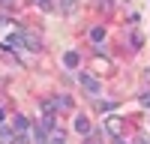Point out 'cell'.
I'll list each match as a JSON object with an SVG mask.
<instances>
[{
  "label": "cell",
  "mask_w": 150,
  "mask_h": 144,
  "mask_svg": "<svg viewBox=\"0 0 150 144\" xmlns=\"http://www.w3.org/2000/svg\"><path fill=\"white\" fill-rule=\"evenodd\" d=\"M0 144H18V132L12 126H0Z\"/></svg>",
  "instance_id": "cell-5"
},
{
  "label": "cell",
  "mask_w": 150,
  "mask_h": 144,
  "mask_svg": "<svg viewBox=\"0 0 150 144\" xmlns=\"http://www.w3.org/2000/svg\"><path fill=\"white\" fill-rule=\"evenodd\" d=\"M36 6L42 12H54V0H36Z\"/></svg>",
  "instance_id": "cell-14"
},
{
  "label": "cell",
  "mask_w": 150,
  "mask_h": 144,
  "mask_svg": "<svg viewBox=\"0 0 150 144\" xmlns=\"http://www.w3.org/2000/svg\"><path fill=\"white\" fill-rule=\"evenodd\" d=\"M84 144H99V138H93V135H90V138H87Z\"/></svg>",
  "instance_id": "cell-19"
},
{
  "label": "cell",
  "mask_w": 150,
  "mask_h": 144,
  "mask_svg": "<svg viewBox=\"0 0 150 144\" xmlns=\"http://www.w3.org/2000/svg\"><path fill=\"white\" fill-rule=\"evenodd\" d=\"M57 111H69V108H72V99H69V96H57Z\"/></svg>",
  "instance_id": "cell-11"
},
{
  "label": "cell",
  "mask_w": 150,
  "mask_h": 144,
  "mask_svg": "<svg viewBox=\"0 0 150 144\" xmlns=\"http://www.w3.org/2000/svg\"><path fill=\"white\" fill-rule=\"evenodd\" d=\"M12 129H15L18 135H27V129H30V120L24 117V114H15V117H12Z\"/></svg>",
  "instance_id": "cell-4"
},
{
  "label": "cell",
  "mask_w": 150,
  "mask_h": 144,
  "mask_svg": "<svg viewBox=\"0 0 150 144\" xmlns=\"http://www.w3.org/2000/svg\"><path fill=\"white\" fill-rule=\"evenodd\" d=\"M63 66L66 69H78V51H66L63 54Z\"/></svg>",
  "instance_id": "cell-7"
},
{
  "label": "cell",
  "mask_w": 150,
  "mask_h": 144,
  "mask_svg": "<svg viewBox=\"0 0 150 144\" xmlns=\"http://www.w3.org/2000/svg\"><path fill=\"white\" fill-rule=\"evenodd\" d=\"M90 39H93V42H102V39H105V27H102V24L90 27Z\"/></svg>",
  "instance_id": "cell-10"
},
{
  "label": "cell",
  "mask_w": 150,
  "mask_h": 144,
  "mask_svg": "<svg viewBox=\"0 0 150 144\" xmlns=\"http://www.w3.org/2000/svg\"><path fill=\"white\" fill-rule=\"evenodd\" d=\"M96 6L102 9V12H111V0H96Z\"/></svg>",
  "instance_id": "cell-17"
},
{
  "label": "cell",
  "mask_w": 150,
  "mask_h": 144,
  "mask_svg": "<svg viewBox=\"0 0 150 144\" xmlns=\"http://www.w3.org/2000/svg\"><path fill=\"white\" fill-rule=\"evenodd\" d=\"M114 144H126V141H123V138H114Z\"/></svg>",
  "instance_id": "cell-22"
},
{
  "label": "cell",
  "mask_w": 150,
  "mask_h": 144,
  "mask_svg": "<svg viewBox=\"0 0 150 144\" xmlns=\"http://www.w3.org/2000/svg\"><path fill=\"white\" fill-rule=\"evenodd\" d=\"M24 45V33H9L6 39H3V51L9 48V51H15V48H21Z\"/></svg>",
  "instance_id": "cell-3"
},
{
  "label": "cell",
  "mask_w": 150,
  "mask_h": 144,
  "mask_svg": "<svg viewBox=\"0 0 150 144\" xmlns=\"http://www.w3.org/2000/svg\"><path fill=\"white\" fill-rule=\"evenodd\" d=\"M72 126H75V132H78V135H90V120H87L84 114H78L72 120Z\"/></svg>",
  "instance_id": "cell-6"
},
{
  "label": "cell",
  "mask_w": 150,
  "mask_h": 144,
  "mask_svg": "<svg viewBox=\"0 0 150 144\" xmlns=\"http://www.w3.org/2000/svg\"><path fill=\"white\" fill-rule=\"evenodd\" d=\"M0 27H3V15H0Z\"/></svg>",
  "instance_id": "cell-23"
},
{
  "label": "cell",
  "mask_w": 150,
  "mask_h": 144,
  "mask_svg": "<svg viewBox=\"0 0 150 144\" xmlns=\"http://www.w3.org/2000/svg\"><path fill=\"white\" fill-rule=\"evenodd\" d=\"M21 33H24V45H27L30 51H39V39H36L33 33H27V30H21Z\"/></svg>",
  "instance_id": "cell-9"
},
{
  "label": "cell",
  "mask_w": 150,
  "mask_h": 144,
  "mask_svg": "<svg viewBox=\"0 0 150 144\" xmlns=\"http://www.w3.org/2000/svg\"><path fill=\"white\" fill-rule=\"evenodd\" d=\"M60 9H63L66 15H72L75 12V0H60Z\"/></svg>",
  "instance_id": "cell-15"
},
{
  "label": "cell",
  "mask_w": 150,
  "mask_h": 144,
  "mask_svg": "<svg viewBox=\"0 0 150 144\" xmlns=\"http://www.w3.org/2000/svg\"><path fill=\"white\" fill-rule=\"evenodd\" d=\"M96 108H99L102 114H111V111H114V102H102V99H96Z\"/></svg>",
  "instance_id": "cell-13"
},
{
  "label": "cell",
  "mask_w": 150,
  "mask_h": 144,
  "mask_svg": "<svg viewBox=\"0 0 150 144\" xmlns=\"http://www.w3.org/2000/svg\"><path fill=\"white\" fill-rule=\"evenodd\" d=\"M48 135H51V132L42 129V126H36V129H33V141H36V144H48Z\"/></svg>",
  "instance_id": "cell-8"
},
{
  "label": "cell",
  "mask_w": 150,
  "mask_h": 144,
  "mask_svg": "<svg viewBox=\"0 0 150 144\" xmlns=\"http://www.w3.org/2000/svg\"><path fill=\"white\" fill-rule=\"evenodd\" d=\"M135 144H150V141L147 138H135Z\"/></svg>",
  "instance_id": "cell-20"
},
{
  "label": "cell",
  "mask_w": 150,
  "mask_h": 144,
  "mask_svg": "<svg viewBox=\"0 0 150 144\" xmlns=\"http://www.w3.org/2000/svg\"><path fill=\"white\" fill-rule=\"evenodd\" d=\"M123 123H126V120H123L120 114H108V120H105V126H108V132H111L114 138L123 135Z\"/></svg>",
  "instance_id": "cell-2"
},
{
  "label": "cell",
  "mask_w": 150,
  "mask_h": 144,
  "mask_svg": "<svg viewBox=\"0 0 150 144\" xmlns=\"http://www.w3.org/2000/svg\"><path fill=\"white\" fill-rule=\"evenodd\" d=\"M141 105H144V108H150V93H144V96H141Z\"/></svg>",
  "instance_id": "cell-18"
},
{
  "label": "cell",
  "mask_w": 150,
  "mask_h": 144,
  "mask_svg": "<svg viewBox=\"0 0 150 144\" xmlns=\"http://www.w3.org/2000/svg\"><path fill=\"white\" fill-rule=\"evenodd\" d=\"M48 144H66V135H63L60 129H54L51 135H48Z\"/></svg>",
  "instance_id": "cell-12"
},
{
  "label": "cell",
  "mask_w": 150,
  "mask_h": 144,
  "mask_svg": "<svg viewBox=\"0 0 150 144\" xmlns=\"http://www.w3.org/2000/svg\"><path fill=\"white\" fill-rule=\"evenodd\" d=\"M3 114H6V108H3V105H0V120H3Z\"/></svg>",
  "instance_id": "cell-21"
},
{
  "label": "cell",
  "mask_w": 150,
  "mask_h": 144,
  "mask_svg": "<svg viewBox=\"0 0 150 144\" xmlns=\"http://www.w3.org/2000/svg\"><path fill=\"white\" fill-rule=\"evenodd\" d=\"M78 81H81V87L90 93V96H99V93H102V84H99L93 75H87V72H78Z\"/></svg>",
  "instance_id": "cell-1"
},
{
  "label": "cell",
  "mask_w": 150,
  "mask_h": 144,
  "mask_svg": "<svg viewBox=\"0 0 150 144\" xmlns=\"http://www.w3.org/2000/svg\"><path fill=\"white\" fill-rule=\"evenodd\" d=\"M141 42H144V36L141 33H132V48H141Z\"/></svg>",
  "instance_id": "cell-16"
}]
</instances>
